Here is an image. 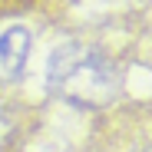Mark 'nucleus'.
<instances>
[{
  "mask_svg": "<svg viewBox=\"0 0 152 152\" xmlns=\"http://www.w3.org/2000/svg\"><path fill=\"white\" fill-rule=\"evenodd\" d=\"M46 86L76 109H103L119 96V69L99 46L63 43L46 63Z\"/></svg>",
  "mask_w": 152,
  "mask_h": 152,
  "instance_id": "nucleus-1",
  "label": "nucleus"
},
{
  "mask_svg": "<svg viewBox=\"0 0 152 152\" xmlns=\"http://www.w3.org/2000/svg\"><path fill=\"white\" fill-rule=\"evenodd\" d=\"M30 56V33L23 27H10L0 37V66L7 76H20V69L27 66Z\"/></svg>",
  "mask_w": 152,
  "mask_h": 152,
  "instance_id": "nucleus-2",
  "label": "nucleus"
}]
</instances>
